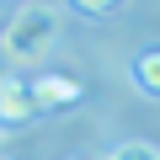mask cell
Listing matches in <instances>:
<instances>
[{
    "instance_id": "obj_1",
    "label": "cell",
    "mask_w": 160,
    "mask_h": 160,
    "mask_svg": "<svg viewBox=\"0 0 160 160\" xmlns=\"http://www.w3.org/2000/svg\"><path fill=\"white\" fill-rule=\"evenodd\" d=\"M53 43H59V11L53 6H22L6 22V38H0L11 64H38Z\"/></svg>"
},
{
    "instance_id": "obj_4",
    "label": "cell",
    "mask_w": 160,
    "mask_h": 160,
    "mask_svg": "<svg viewBox=\"0 0 160 160\" xmlns=\"http://www.w3.org/2000/svg\"><path fill=\"white\" fill-rule=\"evenodd\" d=\"M133 86L144 96H160V48H149V53L133 59Z\"/></svg>"
},
{
    "instance_id": "obj_5",
    "label": "cell",
    "mask_w": 160,
    "mask_h": 160,
    "mask_svg": "<svg viewBox=\"0 0 160 160\" xmlns=\"http://www.w3.org/2000/svg\"><path fill=\"white\" fill-rule=\"evenodd\" d=\"M107 160H160V149H155L149 139H128V144H118Z\"/></svg>"
},
{
    "instance_id": "obj_2",
    "label": "cell",
    "mask_w": 160,
    "mask_h": 160,
    "mask_svg": "<svg viewBox=\"0 0 160 160\" xmlns=\"http://www.w3.org/2000/svg\"><path fill=\"white\" fill-rule=\"evenodd\" d=\"M80 96H86V86H80L75 75H43V80H32L38 112H64V107H75Z\"/></svg>"
},
{
    "instance_id": "obj_6",
    "label": "cell",
    "mask_w": 160,
    "mask_h": 160,
    "mask_svg": "<svg viewBox=\"0 0 160 160\" xmlns=\"http://www.w3.org/2000/svg\"><path fill=\"white\" fill-rule=\"evenodd\" d=\"M75 11H86V16H107V11H118V0H69Z\"/></svg>"
},
{
    "instance_id": "obj_3",
    "label": "cell",
    "mask_w": 160,
    "mask_h": 160,
    "mask_svg": "<svg viewBox=\"0 0 160 160\" xmlns=\"http://www.w3.org/2000/svg\"><path fill=\"white\" fill-rule=\"evenodd\" d=\"M27 118H38L32 80H16V75H6V80H0V123H27Z\"/></svg>"
}]
</instances>
